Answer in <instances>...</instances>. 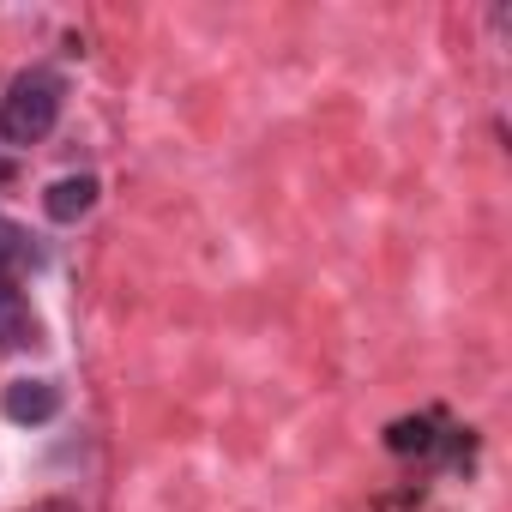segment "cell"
I'll return each mask as SVG.
<instances>
[{
  "mask_svg": "<svg viewBox=\"0 0 512 512\" xmlns=\"http://www.w3.org/2000/svg\"><path fill=\"white\" fill-rule=\"evenodd\" d=\"M55 115H61V85L37 73V79H19L13 97L0 103V133L13 145H31V139H43L55 127Z\"/></svg>",
  "mask_w": 512,
  "mask_h": 512,
  "instance_id": "obj_1",
  "label": "cell"
},
{
  "mask_svg": "<svg viewBox=\"0 0 512 512\" xmlns=\"http://www.w3.org/2000/svg\"><path fill=\"white\" fill-rule=\"evenodd\" d=\"M0 410H7L13 422H49L61 410V392L49 380H13L7 398H0Z\"/></svg>",
  "mask_w": 512,
  "mask_h": 512,
  "instance_id": "obj_2",
  "label": "cell"
},
{
  "mask_svg": "<svg viewBox=\"0 0 512 512\" xmlns=\"http://www.w3.org/2000/svg\"><path fill=\"white\" fill-rule=\"evenodd\" d=\"M43 205H49V217H55V223H73V217H85V211L97 205V181H91V175H67V181H55V187H49V199H43Z\"/></svg>",
  "mask_w": 512,
  "mask_h": 512,
  "instance_id": "obj_3",
  "label": "cell"
},
{
  "mask_svg": "<svg viewBox=\"0 0 512 512\" xmlns=\"http://www.w3.org/2000/svg\"><path fill=\"white\" fill-rule=\"evenodd\" d=\"M0 338H7V344H25L31 338V314L19 308L13 290H0Z\"/></svg>",
  "mask_w": 512,
  "mask_h": 512,
  "instance_id": "obj_4",
  "label": "cell"
},
{
  "mask_svg": "<svg viewBox=\"0 0 512 512\" xmlns=\"http://www.w3.org/2000/svg\"><path fill=\"white\" fill-rule=\"evenodd\" d=\"M25 260H31V247H25V229L0 223V278H13V272H19Z\"/></svg>",
  "mask_w": 512,
  "mask_h": 512,
  "instance_id": "obj_5",
  "label": "cell"
},
{
  "mask_svg": "<svg viewBox=\"0 0 512 512\" xmlns=\"http://www.w3.org/2000/svg\"><path fill=\"white\" fill-rule=\"evenodd\" d=\"M386 446L392 452H422L428 446V422H392L386 428Z\"/></svg>",
  "mask_w": 512,
  "mask_h": 512,
  "instance_id": "obj_6",
  "label": "cell"
}]
</instances>
